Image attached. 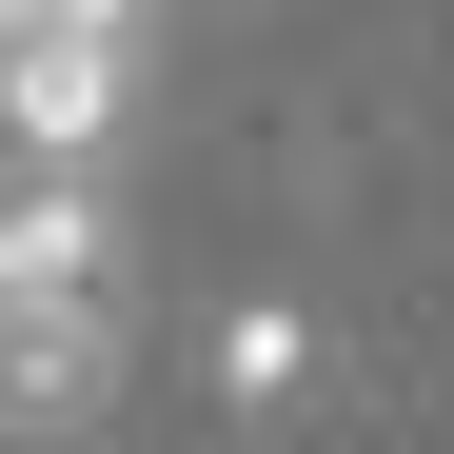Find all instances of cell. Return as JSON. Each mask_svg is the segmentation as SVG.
<instances>
[{
    "instance_id": "obj_4",
    "label": "cell",
    "mask_w": 454,
    "mask_h": 454,
    "mask_svg": "<svg viewBox=\"0 0 454 454\" xmlns=\"http://www.w3.org/2000/svg\"><path fill=\"white\" fill-rule=\"evenodd\" d=\"M217 375H238V415H296V395H317V317H238Z\"/></svg>"
},
{
    "instance_id": "obj_1",
    "label": "cell",
    "mask_w": 454,
    "mask_h": 454,
    "mask_svg": "<svg viewBox=\"0 0 454 454\" xmlns=\"http://www.w3.org/2000/svg\"><path fill=\"white\" fill-rule=\"evenodd\" d=\"M138 99V0H80V20L0 40V119H20V159H99Z\"/></svg>"
},
{
    "instance_id": "obj_2",
    "label": "cell",
    "mask_w": 454,
    "mask_h": 454,
    "mask_svg": "<svg viewBox=\"0 0 454 454\" xmlns=\"http://www.w3.org/2000/svg\"><path fill=\"white\" fill-rule=\"evenodd\" d=\"M119 395V296H0V434H80Z\"/></svg>"
},
{
    "instance_id": "obj_3",
    "label": "cell",
    "mask_w": 454,
    "mask_h": 454,
    "mask_svg": "<svg viewBox=\"0 0 454 454\" xmlns=\"http://www.w3.org/2000/svg\"><path fill=\"white\" fill-rule=\"evenodd\" d=\"M0 296H119V217L80 198V159H40L0 198Z\"/></svg>"
}]
</instances>
